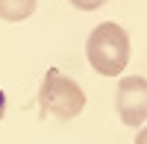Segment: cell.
I'll list each match as a JSON object with an SVG mask.
<instances>
[{
    "label": "cell",
    "mask_w": 147,
    "mask_h": 144,
    "mask_svg": "<svg viewBox=\"0 0 147 144\" xmlns=\"http://www.w3.org/2000/svg\"><path fill=\"white\" fill-rule=\"evenodd\" d=\"M85 56H88V65L103 77L124 74V68L129 62V35H127V30L118 27L115 21H106L100 27H94V32L85 41Z\"/></svg>",
    "instance_id": "cell-1"
},
{
    "label": "cell",
    "mask_w": 147,
    "mask_h": 144,
    "mask_svg": "<svg viewBox=\"0 0 147 144\" xmlns=\"http://www.w3.org/2000/svg\"><path fill=\"white\" fill-rule=\"evenodd\" d=\"M38 106H41V115H56L62 121H71L77 118L85 106V94L74 79H68L62 71L50 68L41 79V91H38Z\"/></svg>",
    "instance_id": "cell-2"
},
{
    "label": "cell",
    "mask_w": 147,
    "mask_h": 144,
    "mask_svg": "<svg viewBox=\"0 0 147 144\" xmlns=\"http://www.w3.org/2000/svg\"><path fill=\"white\" fill-rule=\"evenodd\" d=\"M115 109L127 127H141L147 121V79L124 77L115 91Z\"/></svg>",
    "instance_id": "cell-3"
},
{
    "label": "cell",
    "mask_w": 147,
    "mask_h": 144,
    "mask_svg": "<svg viewBox=\"0 0 147 144\" xmlns=\"http://www.w3.org/2000/svg\"><path fill=\"white\" fill-rule=\"evenodd\" d=\"M35 12V0H0V18L3 21H24Z\"/></svg>",
    "instance_id": "cell-4"
},
{
    "label": "cell",
    "mask_w": 147,
    "mask_h": 144,
    "mask_svg": "<svg viewBox=\"0 0 147 144\" xmlns=\"http://www.w3.org/2000/svg\"><path fill=\"white\" fill-rule=\"evenodd\" d=\"M77 9H82V12H94V9H100L106 0H71Z\"/></svg>",
    "instance_id": "cell-5"
},
{
    "label": "cell",
    "mask_w": 147,
    "mask_h": 144,
    "mask_svg": "<svg viewBox=\"0 0 147 144\" xmlns=\"http://www.w3.org/2000/svg\"><path fill=\"white\" fill-rule=\"evenodd\" d=\"M136 144H147V127H144V129H141V133L136 135Z\"/></svg>",
    "instance_id": "cell-6"
}]
</instances>
